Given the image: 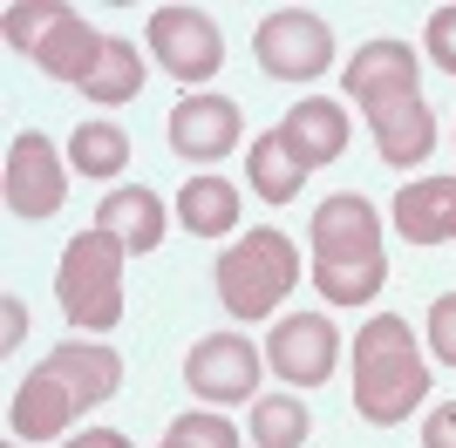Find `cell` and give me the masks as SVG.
<instances>
[{
  "instance_id": "cell-1",
  "label": "cell",
  "mask_w": 456,
  "mask_h": 448,
  "mask_svg": "<svg viewBox=\"0 0 456 448\" xmlns=\"http://www.w3.org/2000/svg\"><path fill=\"white\" fill-rule=\"evenodd\" d=\"M341 89L354 95V109L368 116L375 130V149L388 170H416L429 149H436V116L422 102V61L409 41L381 35V41H362L354 61H347Z\"/></svg>"
},
{
  "instance_id": "cell-2",
  "label": "cell",
  "mask_w": 456,
  "mask_h": 448,
  "mask_svg": "<svg viewBox=\"0 0 456 448\" xmlns=\"http://www.w3.org/2000/svg\"><path fill=\"white\" fill-rule=\"evenodd\" d=\"M116 388H123V354L69 340L28 367V380L7 401V428H14V442H61L89 408L116 401Z\"/></svg>"
},
{
  "instance_id": "cell-3",
  "label": "cell",
  "mask_w": 456,
  "mask_h": 448,
  "mask_svg": "<svg viewBox=\"0 0 456 448\" xmlns=\"http://www.w3.org/2000/svg\"><path fill=\"white\" fill-rule=\"evenodd\" d=\"M306 272L327 306H368L388 279V252H381V211L362 190H334L314 204L306 224Z\"/></svg>"
},
{
  "instance_id": "cell-4",
  "label": "cell",
  "mask_w": 456,
  "mask_h": 448,
  "mask_svg": "<svg viewBox=\"0 0 456 448\" xmlns=\"http://www.w3.org/2000/svg\"><path fill=\"white\" fill-rule=\"evenodd\" d=\"M429 401V360L402 313H375L354 333V414L375 428H395Z\"/></svg>"
},
{
  "instance_id": "cell-5",
  "label": "cell",
  "mask_w": 456,
  "mask_h": 448,
  "mask_svg": "<svg viewBox=\"0 0 456 448\" xmlns=\"http://www.w3.org/2000/svg\"><path fill=\"white\" fill-rule=\"evenodd\" d=\"M0 35H7V48L14 55H28L41 75H55V82H89L95 55H102V35H95L89 20H82V7H69V0H14L7 14H0Z\"/></svg>"
},
{
  "instance_id": "cell-6",
  "label": "cell",
  "mask_w": 456,
  "mask_h": 448,
  "mask_svg": "<svg viewBox=\"0 0 456 448\" xmlns=\"http://www.w3.org/2000/svg\"><path fill=\"white\" fill-rule=\"evenodd\" d=\"M211 279H218V299H225L232 319H266L300 285V244L286 231H273V224H259V231H246V238H232L218 252Z\"/></svg>"
},
{
  "instance_id": "cell-7",
  "label": "cell",
  "mask_w": 456,
  "mask_h": 448,
  "mask_svg": "<svg viewBox=\"0 0 456 448\" xmlns=\"http://www.w3.org/2000/svg\"><path fill=\"white\" fill-rule=\"evenodd\" d=\"M123 259H130V244L110 238V231L69 238V252L55 265V292H61V319L76 333H116L123 326Z\"/></svg>"
},
{
  "instance_id": "cell-8",
  "label": "cell",
  "mask_w": 456,
  "mask_h": 448,
  "mask_svg": "<svg viewBox=\"0 0 456 448\" xmlns=\"http://www.w3.org/2000/svg\"><path fill=\"white\" fill-rule=\"evenodd\" d=\"M252 61L273 82H314V75L334 68V28L314 7H273L252 35Z\"/></svg>"
},
{
  "instance_id": "cell-9",
  "label": "cell",
  "mask_w": 456,
  "mask_h": 448,
  "mask_svg": "<svg viewBox=\"0 0 456 448\" xmlns=\"http://www.w3.org/2000/svg\"><path fill=\"white\" fill-rule=\"evenodd\" d=\"M143 41H151L157 68L177 75L184 89H205L211 75L225 68V35H218V20L205 7H157L143 20Z\"/></svg>"
},
{
  "instance_id": "cell-10",
  "label": "cell",
  "mask_w": 456,
  "mask_h": 448,
  "mask_svg": "<svg viewBox=\"0 0 456 448\" xmlns=\"http://www.w3.org/2000/svg\"><path fill=\"white\" fill-rule=\"evenodd\" d=\"M259 367L266 354L252 347L246 333H205L184 354V388L211 408H232V401H259Z\"/></svg>"
},
{
  "instance_id": "cell-11",
  "label": "cell",
  "mask_w": 456,
  "mask_h": 448,
  "mask_svg": "<svg viewBox=\"0 0 456 448\" xmlns=\"http://www.w3.org/2000/svg\"><path fill=\"white\" fill-rule=\"evenodd\" d=\"M266 367L280 373L286 388H327L334 367H341V333H334V319L327 313H286L266 340Z\"/></svg>"
},
{
  "instance_id": "cell-12",
  "label": "cell",
  "mask_w": 456,
  "mask_h": 448,
  "mask_svg": "<svg viewBox=\"0 0 456 448\" xmlns=\"http://www.w3.org/2000/svg\"><path fill=\"white\" fill-rule=\"evenodd\" d=\"M61 204H69V164H61V149L41 130H20L7 143V211L41 224V218H55Z\"/></svg>"
},
{
  "instance_id": "cell-13",
  "label": "cell",
  "mask_w": 456,
  "mask_h": 448,
  "mask_svg": "<svg viewBox=\"0 0 456 448\" xmlns=\"http://www.w3.org/2000/svg\"><path fill=\"white\" fill-rule=\"evenodd\" d=\"M239 130H246V116L232 95H205V89H184L171 102V149L184 164H218L239 149Z\"/></svg>"
},
{
  "instance_id": "cell-14",
  "label": "cell",
  "mask_w": 456,
  "mask_h": 448,
  "mask_svg": "<svg viewBox=\"0 0 456 448\" xmlns=\"http://www.w3.org/2000/svg\"><path fill=\"white\" fill-rule=\"evenodd\" d=\"M280 136L293 143V156H300L306 170H321V164H334V156L347 149L354 123H347L341 102H327V95H306V102H293V109H286Z\"/></svg>"
},
{
  "instance_id": "cell-15",
  "label": "cell",
  "mask_w": 456,
  "mask_h": 448,
  "mask_svg": "<svg viewBox=\"0 0 456 448\" xmlns=\"http://www.w3.org/2000/svg\"><path fill=\"white\" fill-rule=\"evenodd\" d=\"M164 224H171V211H164V197H157V190H143V184H116L110 197L95 204V231L123 238L136 259L164 244Z\"/></svg>"
},
{
  "instance_id": "cell-16",
  "label": "cell",
  "mask_w": 456,
  "mask_h": 448,
  "mask_svg": "<svg viewBox=\"0 0 456 448\" xmlns=\"http://www.w3.org/2000/svg\"><path fill=\"white\" fill-rule=\"evenodd\" d=\"M395 231L409 244H450L456 238V177H422L395 190Z\"/></svg>"
},
{
  "instance_id": "cell-17",
  "label": "cell",
  "mask_w": 456,
  "mask_h": 448,
  "mask_svg": "<svg viewBox=\"0 0 456 448\" xmlns=\"http://www.w3.org/2000/svg\"><path fill=\"white\" fill-rule=\"evenodd\" d=\"M239 211H246V197H239L232 177H191V184H177V224L191 238H232Z\"/></svg>"
},
{
  "instance_id": "cell-18",
  "label": "cell",
  "mask_w": 456,
  "mask_h": 448,
  "mask_svg": "<svg viewBox=\"0 0 456 448\" xmlns=\"http://www.w3.org/2000/svg\"><path fill=\"white\" fill-rule=\"evenodd\" d=\"M306 177H314V170L293 156V143H286L280 130H266L246 149V184H252V197H266V204H293Z\"/></svg>"
},
{
  "instance_id": "cell-19",
  "label": "cell",
  "mask_w": 456,
  "mask_h": 448,
  "mask_svg": "<svg viewBox=\"0 0 456 448\" xmlns=\"http://www.w3.org/2000/svg\"><path fill=\"white\" fill-rule=\"evenodd\" d=\"M143 55H136V41H123V35H102V55H95V68H89V82H82V95L89 102H102V109H116V102H136L143 95Z\"/></svg>"
},
{
  "instance_id": "cell-20",
  "label": "cell",
  "mask_w": 456,
  "mask_h": 448,
  "mask_svg": "<svg viewBox=\"0 0 456 448\" xmlns=\"http://www.w3.org/2000/svg\"><path fill=\"white\" fill-rule=\"evenodd\" d=\"M69 164H76L82 177H95V184L123 177V170H130V130H123V123H110V116L82 123V130L69 136Z\"/></svg>"
},
{
  "instance_id": "cell-21",
  "label": "cell",
  "mask_w": 456,
  "mask_h": 448,
  "mask_svg": "<svg viewBox=\"0 0 456 448\" xmlns=\"http://www.w3.org/2000/svg\"><path fill=\"white\" fill-rule=\"evenodd\" d=\"M246 428L259 448H300L306 435H314V414H306L300 394H259L246 414Z\"/></svg>"
},
{
  "instance_id": "cell-22",
  "label": "cell",
  "mask_w": 456,
  "mask_h": 448,
  "mask_svg": "<svg viewBox=\"0 0 456 448\" xmlns=\"http://www.w3.org/2000/svg\"><path fill=\"white\" fill-rule=\"evenodd\" d=\"M157 448H239V428L218 408H198V414H177Z\"/></svg>"
},
{
  "instance_id": "cell-23",
  "label": "cell",
  "mask_w": 456,
  "mask_h": 448,
  "mask_svg": "<svg viewBox=\"0 0 456 448\" xmlns=\"http://www.w3.org/2000/svg\"><path fill=\"white\" fill-rule=\"evenodd\" d=\"M422 48H429V61H436L443 75H456V0L422 20Z\"/></svg>"
},
{
  "instance_id": "cell-24",
  "label": "cell",
  "mask_w": 456,
  "mask_h": 448,
  "mask_svg": "<svg viewBox=\"0 0 456 448\" xmlns=\"http://www.w3.org/2000/svg\"><path fill=\"white\" fill-rule=\"evenodd\" d=\"M422 340H429V354H436L443 367H456V292H443L436 306H429V326H422Z\"/></svg>"
},
{
  "instance_id": "cell-25",
  "label": "cell",
  "mask_w": 456,
  "mask_h": 448,
  "mask_svg": "<svg viewBox=\"0 0 456 448\" xmlns=\"http://www.w3.org/2000/svg\"><path fill=\"white\" fill-rule=\"evenodd\" d=\"M422 448H456V401L429 408V421H422Z\"/></svg>"
},
{
  "instance_id": "cell-26",
  "label": "cell",
  "mask_w": 456,
  "mask_h": 448,
  "mask_svg": "<svg viewBox=\"0 0 456 448\" xmlns=\"http://www.w3.org/2000/svg\"><path fill=\"white\" fill-rule=\"evenodd\" d=\"M61 448H130V435H116V428H82V435H69Z\"/></svg>"
},
{
  "instance_id": "cell-27",
  "label": "cell",
  "mask_w": 456,
  "mask_h": 448,
  "mask_svg": "<svg viewBox=\"0 0 456 448\" xmlns=\"http://www.w3.org/2000/svg\"><path fill=\"white\" fill-rule=\"evenodd\" d=\"M20 326H28V313H20V299H7V333H0V354H14V347H20Z\"/></svg>"
},
{
  "instance_id": "cell-28",
  "label": "cell",
  "mask_w": 456,
  "mask_h": 448,
  "mask_svg": "<svg viewBox=\"0 0 456 448\" xmlns=\"http://www.w3.org/2000/svg\"><path fill=\"white\" fill-rule=\"evenodd\" d=\"M0 448H20V442H0Z\"/></svg>"
}]
</instances>
